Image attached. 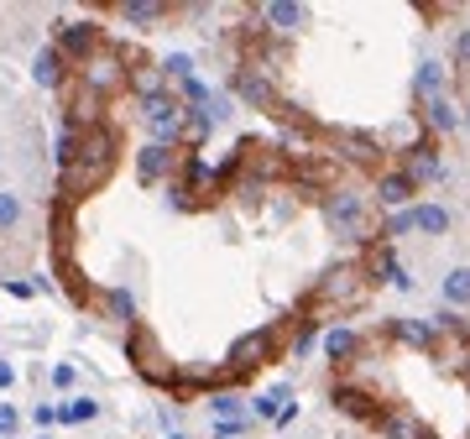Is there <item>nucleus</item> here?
I'll return each instance as SVG.
<instances>
[{
	"label": "nucleus",
	"instance_id": "obj_29",
	"mask_svg": "<svg viewBox=\"0 0 470 439\" xmlns=\"http://www.w3.org/2000/svg\"><path fill=\"white\" fill-rule=\"evenodd\" d=\"M37 439H47V435H37Z\"/></svg>",
	"mask_w": 470,
	"mask_h": 439
},
{
	"label": "nucleus",
	"instance_id": "obj_12",
	"mask_svg": "<svg viewBox=\"0 0 470 439\" xmlns=\"http://www.w3.org/2000/svg\"><path fill=\"white\" fill-rule=\"evenodd\" d=\"M90 418H99V398H68L58 408V424H90Z\"/></svg>",
	"mask_w": 470,
	"mask_h": 439
},
{
	"label": "nucleus",
	"instance_id": "obj_13",
	"mask_svg": "<svg viewBox=\"0 0 470 439\" xmlns=\"http://www.w3.org/2000/svg\"><path fill=\"white\" fill-rule=\"evenodd\" d=\"M21 220H27V204H21V194L0 188V236H5V230H16Z\"/></svg>",
	"mask_w": 470,
	"mask_h": 439
},
{
	"label": "nucleus",
	"instance_id": "obj_2",
	"mask_svg": "<svg viewBox=\"0 0 470 439\" xmlns=\"http://www.w3.org/2000/svg\"><path fill=\"white\" fill-rule=\"evenodd\" d=\"M324 215H329V225H335V230H340L345 241H366V236H361V230H366V204H361V194H335V199H329V204H324Z\"/></svg>",
	"mask_w": 470,
	"mask_h": 439
},
{
	"label": "nucleus",
	"instance_id": "obj_28",
	"mask_svg": "<svg viewBox=\"0 0 470 439\" xmlns=\"http://www.w3.org/2000/svg\"><path fill=\"white\" fill-rule=\"evenodd\" d=\"M167 439H184V435H167Z\"/></svg>",
	"mask_w": 470,
	"mask_h": 439
},
{
	"label": "nucleus",
	"instance_id": "obj_24",
	"mask_svg": "<svg viewBox=\"0 0 470 439\" xmlns=\"http://www.w3.org/2000/svg\"><path fill=\"white\" fill-rule=\"evenodd\" d=\"M73 382H79V372H73V366H68V361H63V366H53V387H63V392H68V387H73Z\"/></svg>",
	"mask_w": 470,
	"mask_h": 439
},
{
	"label": "nucleus",
	"instance_id": "obj_4",
	"mask_svg": "<svg viewBox=\"0 0 470 439\" xmlns=\"http://www.w3.org/2000/svg\"><path fill=\"white\" fill-rule=\"evenodd\" d=\"M99 42H105V37H99L94 22H58V42H53V47H58L68 63H90V53Z\"/></svg>",
	"mask_w": 470,
	"mask_h": 439
},
{
	"label": "nucleus",
	"instance_id": "obj_1",
	"mask_svg": "<svg viewBox=\"0 0 470 439\" xmlns=\"http://www.w3.org/2000/svg\"><path fill=\"white\" fill-rule=\"evenodd\" d=\"M115 147H121L115 125H84L79 152H73V162L63 168V178H58L63 199H84V194H94V188L105 184L115 173Z\"/></svg>",
	"mask_w": 470,
	"mask_h": 439
},
{
	"label": "nucleus",
	"instance_id": "obj_23",
	"mask_svg": "<svg viewBox=\"0 0 470 439\" xmlns=\"http://www.w3.org/2000/svg\"><path fill=\"white\" fill-rule=\"evenodd\" d=\"M31 424H37V429L58 424V408H53V403H37V408H31Z\"/></svg>",
	"mask_w": 470,
	"mask_h": 439
},
{
	"label": "nucleus",
	"instance_id": "obj_25",
	"mask_svg": "<svg viewBox=\"0 0 470 439\" xmlns=\"http://www.w3.org/2000/svg\"><path fill=\"white\" fill-rule=\"evenodd\" d=\"M5 293H16V298H31V293H37V282H21V278H5Z\"/></svg>",
	"mask_w": 470,
	"mask_h": 439
},
{
	"label": "nucleus",
	"instance_id": "obj_26",
	"mask_svg": "<svg viewBox=\"0 0 470 439\" xmlns=\"http://www.w3.org/2000/svg\"><path fill=\"white\" fill-rule=\"evenodd\" d=\"M11 382H16V366H11V361H0V392H5Z\"/></svg>",
	"mask_w": 470,
	"mask_h": 439
},
{
	"label": "nucleus",
	"instance_id": "obj_7",
	"mask_svg": "<svg viewBox=\"0 0 470 439\" xmlns=\"http://www.w3.org/2000/svg\"><path fill=\"white\" fill-rule=\"evenodd\" d=\"M63 63H68V58H63L58 47H42V53L31 58V79H37L42 90H58V84H63V73H68Z\"/></svg>",
	"mask_w": 470,
	"mask_h": 439
},
{
	"label": "nucleus",
	"instance_id": "obj_22",
	"mask_svg": "<svg viewBox=\"0 0 470 439\" xmlns=\"http://www.w3.org/2000/svg\"><path fill=\"white\" fill-rule=\"evenodd\" d=\"M16 429H21V413L11 403H0V435H16Z\"/></svg>",
	"mask_w": 470,
	"mask_h": 439
},
{
	"label": "nucleus",
	"instance_id": "obj_14",
	"mask_svg": "<svg viewBox=\"0 0 470 439\" xmlns=\"http://www.w3.org/2000/svg\"><path fill=\"white\" fill-rule=\"evenodd\" d=\"M261 16H267V22H272V27L293 31V27H298V22H303V16H309V11H303V5H287V0H282V5H267V11H261Z\"/></svg>",
	"mask_w": 470,
	"mask_h": 439
},
{
	"label": "nucleus",
	"instance_id": "obj_27",
	"mask_svg": "<svg viewBox=\"0 0 470 439\" xmlns=\"http://www.w3.org/2000/svg\"><path fill=\"white\" fill-rule=\"evenodd\" d=\"M466 131H470V105H466Z\"/></svg>",
	"mask_w": 470,
	"mask_h": 439
},
{
	"label": "nucleus",
	"instance_id": "obj_11",
	"mask_svg": "<svg viewBox=\"0 0 470 439\" xmlns=\"http://www.w3.org/2000/svg\"><path fill=\"white\" fill-rule=\"evenodd\" d=\"M413 230L444 236V230H449V210H444V204H418V210H413Z\"/></svg>",
	"mask_w": 470,
	"mask_h": 439
},
{
	"label": "nucleus",
	"instance_id": "obj_8",
	"mask_svg": "<svg viewBox=\"0 0 470 439\" xmlns=\"http://www.w3.org/2000/svg\"><path fill=\"white\" fill-rule=\"evenodd\" d=\"M439 298H444V304H455V309H470V267L444 272V282H439Z\"/></svg>",
	"mask_w": 470,
	"mask_h": 439
},
{
	"label": "nucleus",
	"instance_id": "obj_17",
	"mask_svg": "<svg viewBox=\"0 0 470 439\" xmlns=\"http://www.w3.org/2000/svg\"><path fill=\"white\" fill-rule=\"evenodd\" d=\"M324 350H329V361H345L350 350H361V335H355V330H335V335H329V345H324Z\"/></svg>",
	"mask_w": 470,
	"mask_h": 439
},
{
	"label": "nucleus",
	"instance_id": "obj_9",
	"mask_svg": "<svg viewBox=\"0 0 470 439\" xmlns=\"http://www.w3.org/2000/svg\"><path fill=\"white\" fill-rule=\"evenodd\" d=\"M121 16L131 22V27H152V22H162V16H167V5H157V0H125Z\"/></svg>",
	"mask_w": 470,
	"mask_h": 439
},
{
	"label": "nucleus",
	"instance_id": "obj_16",
	"mask_svg": "<svg viewBox=\"0 0 470 439\" xmlns=\"http://www.w3.org/2000/svg\"><path fill=\"white\" fill-rule=\"evenodd\" d=\"M429 121H434V131H455V125H460V116H455V105L439 94V99H429Z\"/></svg>",
	"mask_w": 470,
	"mask_h": 439
},
{
	"label": "nucleus",
	"instance_id": "obj_20",
	"mask_svg": "<svg viewBox=\"0 0 470 439\" xmlns=\"http://www.w3.org/2000/svg\"><path fill=\"white\" fill-rule=\"evenodd\" d=\"M455 63H460V73H470V27L455 31Z\"/></svg>",
	"mask_w": 470,
	"mask_h": 439
},
{
	"label": "nucleus",
	"instance_id": "obj_6",
	"mask_svg": "<svg viewBox=\"0 0 470 439\" xmlns=\"http://www.w3.org/2000/svg\"><path fill=\"white\" fill-rule=\"evenodd\" d=\"M178 162H184V152H178V147H162V142H147V147H141V157H136V168H141V178H147V184L167 178Z\"/></svg>",
	"mask_w": 470,
	"mask_h": 439
},
{
	"label": "nucleus",
	"instance_id": "obj_18",
	"mask_svg": "<svg viewBox=\"0 0 470 439\" xmlns=\"http://www.w3.org/2000/svg\"><path fill=\"white\" fill-rule=\"evenodd\" d=\"M209 408H215V418H219V424H225V418H246V413H241V398H235V392H215V398H209Z\"/></svg>",
	"mask_w": 470,
	"mask_h": 439
},
{
	"label": "nucleus",
	"instance_id": "obj_3",
	"mask_svg": "<svg viewBox=\"0 0 470 439\" xmlns=\"http://www.w3.org/2000/svg\"><path fill=\"white\" fill-rule=\"evenodd\" d=\"M272 345H278V324H267V330H256V335H246V340H235L230 345V372L235 376L256 372V366L272 356Z\"/></svg>",
	"mask_w": 470,
	"mask_h": 439
},
{
	"label": "nucleus",
	"instance_id": "obj_21",
	"mask_svg": "<svg viewBox=\"0 0 470 439\" xmlns=\"http://www.w3.org/2000/svg\"><path fill=\"white\" fill-rule=\"evenodd\" d=\"M246 435V418H225V424H215V439H241Z\"/></svg>",
	"mask_w": 470,
	"mask_h": 439
},
{
	"label": "nucleus",
	"instance_id": "obj_10",
	"mask_svg": "<svg viewBox=\"0 0 470 439\" xmlns=\"http://www.w3.org/2000/svg\"><path fill=\"white\" fill-rule=\"evenodd\" d=\"M413 178H407V173H387V178H381V188H376V199H381V204H407V199H413Z\"/></svg>",
	"mask_w": 470,
	"mask_h": 439
},
{
	"label": "nucleus",
	"instance_id": "obj_5",
	"mask_svg": "<svg viewBox=\"0 0 470 439\" xmlns=\"http://www.w3.org/2000/svg\"><path fill=\"white\" fill-rule=\"evenodd\" d=\"M131 356H136V372L147 376V382H162V387L173 382V366L162 361V350H157V340L147 335V330H141V324L131 330Z\"/></svg>",
	"mask_w": 470,
	"mask_h": 439
},
{
	"label": "nucleus",
	"instance_id": "obj_15",
	"mask_svg": "<svg viewBox=\"0 0 470 439\" xmlns=\"http://www.w3.org/2000/svg\"><path fill=\"white\" fill-rule=\"evenodd\" d=\"M105 314L131 324V319H136V304H131V293H125V288H110V293H105Z\"/></svg>",
	"mask_w": 470,
	"mask_h": 439
},
{
	"label": "nucleus",
	"instance_id": "obj_19",
	"mask_svg": "<svg viewBox=\"0 0 470 439\" xmlns=\"http://www.w3.org/2000/svg\"><path fill=\"white\" fill-rule=\"evenodd\" d=\"M418 90L429 94V99H439V90H444V73H439V63H423V68H418Z\"/></svg>",
	"mask_w": 470,
	"mask_h": 439
}]
</instances>
